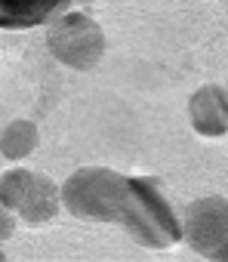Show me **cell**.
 Here are the masks:
<instances>
[{
    "label": "cell",
    "mask_w": 228,
    "mask_h": 262,
    "mask_svg": "<svg viewBox=\"0 0 228 262\" xmlns=\"http://www.w3.org/2000/svg\"><path fill=\"white\" fill-rule=\"evenodd\" d=\"M182 241L210 262L228 259V201L225 194L191 201L179 219Z\"/></svg>",
    "instance_id": "obj_4"
},
{
    "label": "cell",
    "mask_w": 228,
    "mask_h": 262,
    "mask_svg": "<svg viewBox=\"0 0 228 262\" xmlns=\"http://www.w3.org/2000/svg\"><path fill=\"white\" fill-rule=\"evenodd\" d=\"M62 210V201H59V185L43 176V173H34L28 176L25 182V191L16 204V216L25 222V225H43L50 219H56V213Z\"/></svg>",
    "instance_id": "obj_7"
},
{
    "label": "cell",
    "mask_w": 228,
    "mask_h": 262,
    "mask_svg": "<svg viewBox=\"0 0 228 262\" xmlns=\"http://www.w3.org/2000/svg\"><path fill=\"white\" fill-rule=\"evenodd\" d=\"M127 176L111 167H80L59 185V201L74 219L118 225Z\"/></svg>",
    "instance_id": "obj_2"
},
{
    "label": "cell",
    "mask_w": 228,
    "mask_h": 262,
    "mask_svg": "<svg viewBox=\"0 0 228 262\" xmlns=\"http://www.w3.org/2000/svg\"><path fill=\"white\" fill-rule=\"evenodd\" d=\"M47 50L53 59L74 71H89L105 59V31L102 25L80 10H68L47 22Z\"/></svg>",
    "instance_id": "obj_3"
},
{
    "label": "cell",
    "mask_w": 228,
    "mask_h": 262,
    "mask_svg": "<svg viewBox=\"0 0 228 262\" xmlns=\"http://www.w3.org/2000/svg\"><path fill=\"white\" fill-rule=\"evenodd\" d=\"M37 145H40L37 123L28 120V117H16V120H10L4 129H0V158H7L13 164H19L28 155H34Z\"/></svg>",
    "instance_id": "obj_8"
},
{
    "label": "cell",
    "mask_w": 228,
    "mask_h": 262,
    "mask_svg": "<svg viewBox=\"0 0 228 262\" xmlns=\"http://www.w3.org/2000/svg\"><path fill=\"white\" fill-rule=\"evenodd\" d=\"M80 4H93V0H0V28L7 31L37 28Z\"/></svg>",
    "instance_id": "obj_5"
},
{
    "label": "cell",
    "mask_w": 228,
    "mask_h": 262,
    "mask_svg": "<svg viewBox=\"0 0 228 262\" xmlns=\"http://www.w3.org/2000/svg\"><path fill=\"white\" fill-rule=\"evenodd\" d=\"M4 259H7V253H4V250H0V262H4Z\"/></svg>",
    "instance_id": "obj_11"
},
{
    "label": "cell",
    "mask_w": 228,
    "mask_h": 262,
    "mask_svg": "<svg viewBox=\"0 0 228 262\" xmlns=\"http://www.w3.org/2000/svg\"><path fill=\"white\" fill-rule=\"evenodd\" d=\"M13 231H16V213L0 204V241L13 237Z\"/></svg>",
    "instance_id": "obj_10"
},
{
    "label": "cell",
    "mask_w": 228,
    "mask_h": 262,
    "mask_svg": "<svg viewBox=\"0 0 228 262\" xmlns=\"http://www.w3.org/2000/svg\"><path fill=\"white\" fill-rule=\"evenodd\" d=\"M188 117L194 133L207 136V139H219L228 133V93L219 83H207L200 86L191 99H188Z\"/></svg>",
    "instance_id": "obj_6"
},
{
    "label": "cell",
    "mask_w": 228,
    "mask_h": 262,
    "mask_svg": "<svg viewBox=\"0 0 228 262\" xmlns=\"http://www.w3.org/2000/svg\"><path fill=\"white\" fill-rule=\"evenodd\" d=\"M28 176H31V170H25V167H13L7 173H0V204H4L7 210L16 213V204H19V198L25 191Z\"/></svg>",
    "instance_id": "obj_9"
},
{
    "label": "cell",
    "mask_w": 228,
    "mask_h": 262,
    "mask_svg": "<svg viewBox=\"0 0 228 262\" xmlns=\"http://www.w3.org/2000/svg\"><path fill=\"white\" fill-rule=\"evenodd\" d=\"M118 225L139 247L148 250H167L182 241V228L173 204L167 201L161 185L145 176H127Z\"/></svg>",
    "instance_id": "obj_1"
}]
</instances>
